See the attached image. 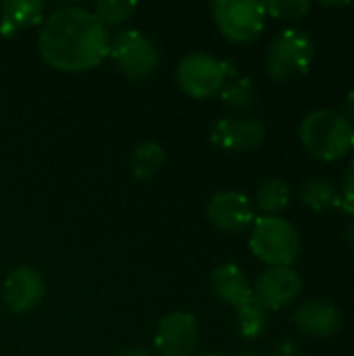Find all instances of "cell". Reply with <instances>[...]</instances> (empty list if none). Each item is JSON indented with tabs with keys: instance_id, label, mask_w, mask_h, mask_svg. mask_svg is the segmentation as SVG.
<instances>
[{
	"instance_id": "obj_1",
	"label": "cell",
	"mask_w": 354,
	"mask_h": 356,
	"mask_svg": "<svg viewBox=\"0 0 354 356\" xmlns=\"http://www.w3.org/2000/svg\"><path fill=\"white\" fill-rule=\"evenodd\" d=\"M111 35L96 15L83 6L54 8L38 33V50L48 67L63 73H81L108 56Z\"/></svg>"
},
{
	"instance_id": "obj_2",
	"label": "cell",
	"mask_w": 354,
	"mask_h": 356,
	"mask_svg": "<svg viewBox=\"0 0 354 356\" xmlns=\"http://www.w3.org/2000/svg\"><path fill=\"white\" fill-rule=\"evenodd\" d=\"M300 142L315 159L334 163L354 150V125L338 111L315 108L300 123Z\"/></svg>"
},
{
	"instance_id": "obj_3",
	"label": "cell",
	"mask_w": 354,
	"mask_h": 356,
	"mask_svg": "<svg viewBox=\"0 0 354 356\" xmlns=\"http://www.w3.org/2000/svg\"><path fill=\"white\" fill-rule=\"evenodd\" d=\"M248 246L269 267H292L303 250L298 229L284 217H259L252 223Z\"/></svg>"
},
{
	"instance_id": "obj_4",
	"label": "cell",
	"mask_w": 354,
	"mask_h": 356,
	"mask_svg": "<svg viewBox=\"0 0 354 356\" xmlns=\"http://www.w3.org/2000/svg\"><path fill=\"white\" fill-rule=\"evenodd\" d=\"M315 58V42L309 31L300 27H288L280 31L267 50V75L275 83L290 81L305 75Z\"/></svg>"
},
{
	"instance_id": "obj_5",
	"label": "cell",
	"mask_w": 354,
	"mask_h": 356,
	"mask_svg": "<svg viewBox=\"0 0 354 356\" xmlns=\"http://www.w3.org/2000/svg\"><path fill=\"white\" fill-rule=\"evenodd\" d=\"M108 56L129 81H146L161 67L156 46L140 29H119L111 35Z\"/></svg>"
},
{
	"instance_id": "obj_6",
	"label": "cell",
	"mask_w": 354,
	"mask_h": 356,
	"mask_svg": "<svg viewBox=\"0 0 354 356\" xmlns=\"http://www.w3.org/2000/svg\"><path fill=\"white\" fill-rule=\"evenodd\" d=\"M234 75V67L227 60L215 58L207 52H190L177 65L179 88L196 100L213 98L221 92L227 77Z\"/></svg>"
},
{
	"instance_id": "obj_7",
	"label": "cell",
	"mask_w": 354,
	"mask_h": 356,
	"mask_svg": "<svg viewBox=\"0 0 354 356\" xmlns=\"http://www.w3.org/2000/svg\"><path fill=\"white\" fill-rule=\"evenodd\" d=\"M213 19L217 29L234 44H250L265 27L267 13L257 0H215Z\"/></svg>"
},
{
	"instance_id": "obj_8",
	"label": "cell",
	"mask_w": 354,
	"mask_h": 356,
	"mask_svg": "<svg viewBox=\"0 0 354 356\" xmlns=\"http://www.w3.org/2000/svg\"><path fill=\"white\" fill-rule=\"evenodd\" d=\"M198 338L196 317L186 311H173L156 325L154 350L161 356H192L198 346Z\"/></svg>"
},
{
	"instance_id": "obj_9",
	"label": "cell",
	"mask_w": 354,
	"mask_h": 356,
	"mask_svg": "<svg viewBox=\"0 0 354 356\" xmlns=\"http://www.w3.org/2000/svg\"><path fill=\"white\" fill-rule=\"evenodd\" d=\"M255 300L265 311H282L298 300L303 292V277L292 267H269L252 286Z\"/></svg>"
},
{
	"instance_id": "obj_10",
	"label": "cell",
	"mask_w": 354,
	"mask_h": 356,
	"mask_svg": "<svg viewBox=\"0 0 354 356\" xmlns=\"http://www.w3.org/2000/svg\"><path fill=\"white\" fill-rule=\"evenodd\" d=\"M209 221L225 234H240L255 223V204L242 192H217L207 207Z\"/></svg>"
},
{
	"instance_id": "obj_11",
	"label": "cell",
	"mask_w": 354,
	"mask_h": 356,
	"mask_svg": "<svg viewBox=\"0 0 354 356\" xmlns=\"http://www.w3.org/2000/svg\"><path fill=\"white\" fill-rule=\"evenodd\" d=\"M46 296L44 277L31 267H17L8 273L2 284L4 307L15 315H25L35 311Z\"/></svg>"
},
{
	"instance_id": "obj_12",
	"label": "cell",
	"mask_w": 354,
	"mask_h": 356,
	"mask_svg": "<svg viewBox=\"0 0 354 356\" xmlns=\"http://www.w3.org/2000/svg\"><path fill=\"white\" fill-rule=\"evenodd\" d=\"M265 140V125L252 117L221 119L211 129L213 146L225 152H250L257 150Z\"/></svg>"
},
{
	"instance_id": "obj_13",
	"label": "cell",
	"mask_w": 354,
	"mask_h": 356,
	"mask_svg": "<svg viewBox=\"0 0 354 356\" xmlns=\"http://www.w3.org/2000/svg\"><path fill=\"white\" fill-rule=\"evenodd\" d=\"M292 321L303 336L315 340H325L336 336L342 325V317L338 309L325 300H305L294 311Z\"/></svg>"
},
{
	"instance_id": "obj_14",
	"label": "cell",
	"mask_w": 354,
	"mask_h": 356,
	"mask_svg": "<svg viewBox=\"0 0 354 356\" xmlns=\"http://www.w3.org/2000/svg\"><path fill=\"white\" fill-rule=\"evenodd\" d=\"M211 290L215 298H219L227 307H234L236 311L255 300V292L248 275L234 263L219 265L211 273Z\"/></svg>"
},
{
	"instance_id": "obj_15",
	"label": "cell",
	"mask_w": 354,
	"mask_h": 356,
	"mask_svg": "<svg viewBox=\"0 0 354 356\" xmlns=\"http://www.w3.org/2000/svg\"><path fill=\"white\" fill-rule=\"evenodd\" d=\"M46 4L42 0H4L0 2V35L13 38L19 29L42 21Z\"/></svg>"
},
{
	"instance_id": "obj_16",
	"label": "cell",
	"mask_w": 354,
	"mask_h": 356,
	"mask_svg": "<svg viewBox=\"0 0 354 356\" xmlns=\"http://www.w3.org/2000/svg\"><path fill=\"white\" fill-rule=\"evenodd\" d=\"M300 200L317 213L338 209L342 204V196H340L338 188L325 177L307 179L300 188Z\"/></svg>"
},
{
	"instance_id": "obj_17",
	"label": "cell",
	"mask_w": 354,
	"mask_h": 356,
	"mask_svg": "<svg viewBox=\"0 0 354 356\" xmlns=\"http://www.w3.org/2000/svg\"><path fill=\"white\" fill-rule=\"evenodd\" d=\"M167 161V152L161 144L156 142H142L134 152H131V159H129V173L144 181V179H150L154 177L163 165Z\"/></svg>"
},
{
	"instance_id": "obj_18",
	"label": "cell",
	"mask_w": 354,
	"mask_h": 356,
	"mask_svg": "<svg viewBox=\"0 0 354 356\" xmlns=\"http://www.w3.org/2000/svg\"><path fill=\"white\" fill-rule=\"evenodd\" d=\"M257 207L265 213V217H277L290 204V188L284 179L271 177L265 179L257 188Z\"/></svg>"
},
{
	"instance_id": "obj_19",
	"label": "cell",
	"mask_w": 354,
	"mask_h": 356,
	"mask_svg": "<svg viewBox=\"0 0 354 356\" xmlns=\"http://www.w3.org/2000/svg\"><path fill=\"white\" fill-rule=\"evenodd\" d=\"M221 102L232 111H248L257 104V86L250 77L227 79L219 92Z\"/></svg>"
},
{
	"instance_id": "obj_20",
	"label": "cell",
	"mask_w": 354,
	"mask_h": 356,
	"mask_svg": "<svg viewBox=\"0 0 354 356\" xmlns=\"http://www.w3.org/2000/svg\"><path fill=\"white\" fill-rule=\"evenodd\" d=\"M269 327V317L267 311L257 302H248L238 309V330L244 340H257L261 338Z\"/></svg>"
},
{
	"instance_id": "obj_21",
	"label": "cell",
	"mask_w": 354,
	"mask_h": 356,
	"mask_svg": "<svg viewBox=\"0 0 354 356\" xmlns=\"http://www.w3.org/2000/svg\"><path fill=\"white\" fill-rule=\"evenodd\" d=\"M136 8H138V4L134 0H100V2H96L92 13L106 27V25L125 23L136 13Z\"/></svg>"
},
{
	"instance_id": "obj_22",
	"label": "cell",
	"mask_w": 354,
	"mask_h": 356,
	"mask_svg": "<svg viewBox=\"0 0 354 356\" xmlns=\"http://www.w3.org/2000/svg\"><path fill=\"white\" fill-rule=\"evenodd\" d=\"M263 8L273 19H303L311 10L309 0H269Z\"/></svg>"
},
{
	"instance_id": "obj_23",
	"label": "cell",
	"mask_w": 354,
	"mask_h": 356,
	"mask_svg": "<svg viewBox=\"0 0 354 356\" xmlns=\"http://www.w3.org/2000/svg\"><path fill=\"white\" fill-rule=\"evenodd\" d=\"M342 204L340 209L348 215H354V159L351 161L346 173H344V179H342Z\"/></svg>"
},
{
	"instance_id": "obj_24",
	"label": "cell",
	"mask_w": 354,
	"mask_h": 356,
	"mask_svg": "<svg viewBox=\"0 0 354 356\" xmlns=\"http://www.w3.org/2000/svg\"><path fill=\"white\" fill-rule=\"evenodd\" d=\"M273 356H300V348H298V344L286 340V342H280L273 348Z\"/></svg>"
},
{
	"instance_id": "obj_25",
	"label": "cell",
	"mask_w": 354,
	"mask_h": 356,
	"mask_svg": "<svg viewBox=\"0 0 354 356\" xmlns=\"http://www.w3.org/2000/svg\"><path fill=\"white\" fill-rule=\"evenodd\" d=\"M354 125V90H351L344 98V113H342Z\"/></svg>"
},
{
	"instance_id": "obj_26",
	"label": "cell",
	"mask_w": 354,
	"mask_h": 356,
	"mask_svg": "<svg viewBox=\"0 0 354 356\" xmlns=\"http://www.w3.org/2000/svg\"><path fill=\"white\" fill-rule=\"evenodd\" d=\"M119 356H152V353L150 350H146V348H125L123 353Z\"/></svg>"
},
{
	"instance_id": "obj_27",
	"label": "cell",
	"mask_w": 354,
	"mask_h": 356,
	"mask_svg": "<svg viewBox=\"0 0 354 356\" xmlns=\"http://www.w3.org/2000/svg\"><path fill=\"white\" fill-rule=\"evenodd\" d=\"M346 242H348V246L354 250V221L348 225V229H346Z\"/></svg>"
},
{
	"instance_id": "obj_28",
	"label": "cell",
	"mask_w": 354,
	"mask_h": 356,
	"mask_svg": "<svg viewBox=\"0 0 354 356\" xmlns=\"http://www.w3.org/2000/svg\"><path fill=\"white\" fill-rule=\"evenodd\" d=\"M202 356H227V355H219V353H207V355Z\"/></svg>"
}]
</instances>
